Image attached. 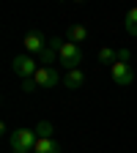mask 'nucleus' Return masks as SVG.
<instances>
[{
	"label": "nucleus",
	"mask_w": 137,
	"mask_h": 153,
	"mask_svg": "<svg viewBox=\"0 0 137 153\" xmlns=\"http://www.w3.org/2000/svg\"><path fill=\"white\" fill-rule=\"evenodd\" d=\"M36 140L38 137H36L33 128H16V131H11V148L19 150V153H33Z\"/></svg>",
	"instance_id": "f257e3e1"
},
{
	"label": "nucleus",
	"mask_w": 137,
	"mask_h": 153,
	"mask_svg": "<svg viewBox=\"0 0 137 153\" xmlns=\"http://www.w3.org/2000/svg\"><path fill=\"white\" fill-rule=\"evenodd\" d=\"M58 57H61V66H66L69 71H74L77 66L82 63V49L77 44H71V41H63L61 49H58Z\"/></svg>",
	"instance_id": "f03ea898"
},
{
	"label": "nucleus",
	"mask_w": 137,
	"mask_h": 153,
	"mask_svg": "<svg viewBox=\"0 0 137 153\" xmlns=\"http://www.w3.org/2000/svg\"><path fill=\"white\" fill-rule=\"evenodd\" d=\"M11 68H14V74H16V76H22V79H33L36 71L41 68V66H38L30 55H16L14 60H11Z\"/></svg>",
	"instance_id": "7ed1b4c3"
},
{
	"label": "nucleus",
	"mask_w": 137,
	"mask_h": 153,
	"mask_svg": "<svg viewBox=\"0 0 137 153\" xmlns=\"http://www.w3.org/2000/svg\"><path fill=\"white\" fill-rule=\"evenodd\" d=\"M110 76H112V82L118 85V88H129V85L134 82L132 66H129V63H121V60H115V63L110 66Z\"/></svg>",
	"instance_id": "20e7f679"
},
{
	"label": "nucleus",
	"mask_w": 137,
	"mask_h": 153,
	"mask_svg": "<svg viewBox=\"0 0 137 153\" xmlns=\"http://www.w3.org/2000/svg\"><path fill=\"white\" fill-rule=\"evenodd\" d=\"M33 79H36L38 88H55V85H61V74H58L52 66H41V68L36 71Z\"/></svg>",
	"instance_id": "39448f33"
},
{
	"label": "nucleus",
	"mask_w": 137,
	"mask_h": 153,
	"mask_svg": "<svg viewBox=\"0 0 137 153\" xmlns=\"http://www.w3.org/2000/svg\"><path fill=\"white\" fill-rule=\"evenodd\" d=\"M22 47H25L28 55H41L49 44H47V38H44L41 33H36V30H33V33H28V36L22 38Z\"/></svg>",
	"instance_id": "423d86ee"
},
{
	"label": "nucleus",
	"mask_w": 137,
	"mask_h": 153,
	"mask_svg": "<svg viewBox=\"0 0 137 153\" xmlns=\"http://www.w3.org/2000/svg\"><path fill=\"white\" fill-rule=\"evenodd\" d=\"M82 82H85V74H82L80 68H74V71H66V76H63V88H69V90H77V88H82Z\"/></svg>",
	"instance_id": "0eeeda50"
},
{
	"label": "nucleus",
	"mask_w": 137,
	"mask_h": 153,
	"mask_svg": "<svg viewBox=\"0 0 137 153\" xmlns=\"http://www.w3.org/2000/svg\"><path fill=\"white\" fill-rule=\"evenodd\" d=\"M33 153H61V145H58L55 140H44V137H38Z\"/></svg>",
	"instance_id": "6e6552de"
},
{
	"label": "nucleus",
	"mask_w": 137,
	"mask_h": 153,
	"mask_svg": "<svg viewBox=\"0 0 137 153\" xmlns=\"http://www.w3.org/2000/svg\"><path fill=\"white\" fill-rule=\"evenodd\" d=\"M85 38H88V30H85L82 25H71V27H69V41H71V44H82Z\"/></svg>",
	"instance_id": "1a4fd4ad"
},
{
	"label": "nucleus",
	"mask_w": 137,
	"mask_h": 153,
	"mask_svg": "<svg viewBox=\"0 0 137 153\" xmlns=\"http://www.w3.org/2000/svg\"><path fill=\"white\" fill-rule=\"evenodd\" d=\"M124 25H126V33L129 36H137V6L126 11V22Z\"/></svg>",
	"instance_id": "9d476101"
},
{
	"label": "nucleus",
	"mask_w": 137,
	"mask_h": 153,
	"mask_svg": "<svg viewBox=\"0 0 137 153\" xmlns=\"http://www.w3.org/2000/svg\"><path fill=\"white\" fill-rule=\"evenodd\" d=\"M99 60H102L104 66H112L115 60H118V55H115V49H110V47H104V49H99Z\"/></svg>",
	"instance_id": "9b49d317"
},
{
	"label": "nucleus",
	"mask_w": 137,
	"mask_h": 153,
	"mask_svg": "<svg viewBox=\"0 0 137 153\" xmlns=\"http://www.w3.org/2000/svg\"><path fill=\"white\" fill-rule=\"evenodd\" d=\"M33 131H36V137L52 140V123H49V120H41V123H38V128H33Z\"/></svg>",
	"instance_id": "f8f14e48"
},
{
	"label": "nucleus",
	"mask_w": 137,
	"mask_h": 153,
	"mask_svg": "<svg viewBox=\"0 0 137 153\" xmlns=\"http://www.w3.org/2000/svg\"><path fill=\"white\" fill-rule=\"evenodd\" d=\"M58 57V49H52V47H47L41 55H38V60H41V66H52V60Z\"/></svg>",
	"instance_id": "ddd939ff"
},
{
	"label": "nucleus",
	"mask_w": 137,
	"mask_h": 153,
	"mask_svg": "<svg viewBox=\"0 0 137 153\" xmlns=\"http://www.w3.org/2000/svg\"><path fill=\"white\" fill-rule=\"evenodd\" d=\"M115 55H118V60H121V63H129V57H132L129 49H115Z\"/></svg>",
	"instance_id": "4468645a"
},
{
	"label": "nucleus",
	"mask_w": 137,
	"mask_h": 153,
	"mask_svg": "<svg viewBox=\"0 0 137 153\" xmlns=\"http://www.w3.org/2000/svg\"><path fill=\"white\" fill-rule=\"evenodd\" d=\"M36 88H38V85H36V79H25V82H22V90H25V93H33Z\"/></svg>",
	"instance_id": "2eb2a0df"
}]
</instances>
